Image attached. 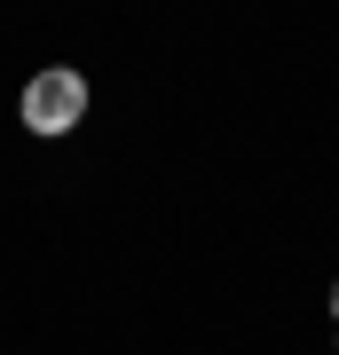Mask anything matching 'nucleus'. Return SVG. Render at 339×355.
<instances>
[{
  "mask_svg": "<svg viewBox=\"0 0 339 355\" xmlns=\"http://www.w3.org/2000/svg\"><path fill=\"white\" fill-rule=\"evenodd\" d=\"M331 316H339V284H331Z\"/></svg>",
  "mask_w": 339,
  "mask_h": 355,
  "instance_id": "2",
  "label": "nucleus"
},
{
  "mask_svg": "<svg viewBox=\"0 0 339 355\" xmlns=\"http://www.w3.org/2000/svg\"><path fill=\"white\" fill-rule=\"evenodd\" d=\"M16 119H24L32 135H71L79 119H87V79L79 71H32L24 79V103H16Z\"/></svg>",
  "mask_w": 339,
  "mask_h": 355,
  "instance_id": "1",
  "label": "nucleus"
}]
</instances>
